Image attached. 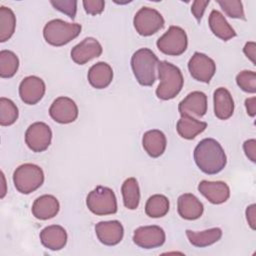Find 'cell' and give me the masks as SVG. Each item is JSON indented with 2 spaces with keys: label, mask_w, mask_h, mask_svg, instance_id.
Returning a JSON list of instances; mask_svg holds the SVG:
<instances>
[{
  "label": "cell",
  "mask_w": 256,
  "mask_h": 256,
  "mask_svg": "<svg viewBox=\"0 0 256 256\" xmlns=\"http://www.w3.org/2000/svg\"><path fill=\"white\" fill-rule=\"evenodd\" d=\"M46 86L44 81L37 76L25 77L19 85V96L28 105H35L44 96Z\"/></svg>",
  "instance_id": "cell-13"
},
{
  "label": "cell",
  "mask_w": 256,
  "mask_h": 256,
  "mask_svg": "<svg viewBox=\"0 0 256 256\" xmlns=\"http://www.w3.org/2000/svg\"><path fill=\"white\" fill-rule=\"evenodd\" d=\"M16 17L14 12L5 6L0 7V42L11 38L15 32Z\"/></svg>",
  "instance_id": "cell-29"
},
{
  "label": "cell",
  "mask_w": 256,
  "mask_h": 256,
  "mask_svg": "<svg viewBox=\"0 0 256 256\" xmlns=\"http://www.w3.org/2000/svg\"><path fill=\"white\" fill-rule=\"evenodd\" d=\"M214 114L221 120L229 119L234 112V101L230 92L224 88L219 87L214 91Z\"/></svg>",
  "instance_id": "cell-21"
},
{
  "label": "cell",
  "mask_w": 256,
  "mask_h": 256,
  "mask_svg": "<svg viewBox=\"0 0 256 256\" xmlns=\"http://www.w3.org/2000/svg\"><path fill=\"white\" fill-rule=\"evenodd\" d=\"M243 149L246 156L249 158V160L255 163L256 162V140L255 139L246 140L243 144Z\"/></svg>",
  "instance_id": "cell-37"
},
{
  "label": "cell",
  "mask_w": 256,
  "mask_h": 256,
  "mask_svg": "<svg viewBox=\"0 0 256 256\" xmlns=\"http://www.w3.org/2000/svg\"><path fill=\"white\" fill-rule=\"evenodd\" d=\"M208 22L213 34L223 41H228L236 36L235 30L218 10L211 11Z\"/></svg>",
  "instance_id": "cell-24"
},
{
  "label": "cell",
  "mask_w": 256,
  "mask_h": 256,
  "mask_svg": "<svg viewBox=\"0 0 256 256\" xmlns=\"http://www.w3.org/2000/svg\"><path fill=\"white\" fill-rule=\"evenodd\" d=\"M88 209L95 215L103 216L117 212V200L113 190L105 186H97L86 198Z\"/></svg>",
  "instance_id": "cell-6"
},
{
  "label": "cell",
  "mask_w": 256,
  "mask_h": 256,
  "mask_svg": "<svg viewBox=\"0 0 256 256\" xmlns=\"http://www.w3.org/2000/svg\"><path fill=\"white\" fill-rule=\"evenodd\" d=\"M142 145L149 156H151L152 158L160 157L166 149V136L160 130H149L143 135Z\"/></svg>",
  "instance_id": "cell-22"
},
{
  "label": "cell",
  "mask_w": 256,
  "mask_h": 256,
  "mask_svg": "<svg viewBox=\"0 0 256 256\" xmlns=\"http://www.w3.org/2000/svg\"><path fill=\"white\" fill-rule=\"evenodd\" d=\"M169 200L162 194H155L148 198L145 205V213L151 218H161L169 211Z\"/></svg>",
  "instance_id": "cell-28"
},
{
  "label": "cell",
  "mask_w": 256,
  "mask_h": 256,
  "mask_svg": "<svg viewBox=\"0 0 256 256\" xmlns=\"http://www.w3.org/2000/svg\"><path fill=\"white\" fill-rule=\"evenodd\" d=\"M83 7L86 13L90 15H97L103 12L105 2L103 0H84Z\"/></svg>",
  "instance_id": "cell-35"
},
{
  "label": "cell",
  "mask_w": 256,
  "mask_h": 256,
  "mask_svg": "<svg viewBox=\"0 0 256 256\" xmlns=\"http://www.w3.org/2000/svg\"><path fill=\"white\" fill-rule=\"evenodd\" d=\"M237 85L247 93L256 92V73L250 70H243L236 76Z\"/></svg>",
  "instance_id": "cell-33"
},
{
  "label": "cell",
  "mask_w": 256,
  "mask_h": 256,
  "mask_svg": "<svg viewBox=\"0 0 256 256\" xmlns=\"http://www.w3.org/2000/svg\"><path fill=\"white\" fill-rule=\"evenodd\" d=\"M52 6L59 10L60 12L66 14L71 19H74L77 11V1L76 0H51Z\"/></svg>",
  "instance_id": "cell-34"
},
{
  "label": "cell",
  "mask_w": 256,
  "mask_h": 256,
  "mask_svg": "<svg viewBox=\"0 0 256 256\" xmlns=\"http://www.w3.org/2000/svg\"><path fill=\"white\" fill-rule=\"evenodd\" d=\"M123 203L127 209L135 210L140 202V189L136 178H127L121 187Z\"/></svg>",
  "instance_id": "cell-27"
},
{
  "label": "cell",
  "mask_w": 256,
  "mask_h": 256,
  "mask_svg": "<svg viewBox=\"0 0 256 256\" xmlns=\"http://www.w3.org/2000/svg\"><path fill=\"white\" fill-rule=\"evenodd\" d=\"M19 68V59L10 50L0 51V76L2 78L13 77Z\"/></svg>",
  "instance_id": "cell-30"
},
{
  "label": "cell",
  "mask_w": 256,
  "mask_h": 256,
  "mask_svg": "<svg viewBox=\"0 0 256 256\" xmlns=\"http://www.w3.org/2000/svg\"><path fill=\"white\" fill-rule=\"evenodd\" d=\"M40 241L44 247L58 251L67 243V232L60 225H50L40 232Z\"/></svg>",
  "instance_id": "cell-20"
},
{
  "label": "cell",
  "mask_w": 256,
  "mask_h": 256,
  "mask_svg": "<svg viewBox=\"0 0 256 256\" xmlns=\"http://www.w3.org/2000/svg\"><path fill=\"white\" fill-rule=\"evenodd\" d=\"M19 111L15 103L5 97L0 98V125L10 126L18 119Z\"/></svg>",
  "instance_id": "cell-31"
},
{
  "label": "cell",
  "mask_w": 256,
  "mask_h": 256,
  "mask_svg": "<svg viewBox=\"0 0 256 256\" xmlns=\"http://www.w3.org/2000/svg\"><path fill=\"white\" fill-rule=\"evenodd\" d=\"M102 46L98 40L93 37H87L72 48L70 55L76 64L83 65L99 57L102 54Z\"/></svg>",
  "instance_id": "cell-15"
},
{
  "label": "cell",
  "mask_w": 256,
  "mask_h": 256,
  "mask_svg": "<svg viewBox=\"0 0 256 256\" xmlns=\"http://www.w3.org/2000/svg\"><path fill=\"white\" fill-rule=\"evenodd\" d=\"M245 106H246L247 114L251 117H254L256 114V98L255 97L247 98L245 100Z\"/></svg>",
  "instance_id": "cell-40"
},
{
  "label": "cell",
  "mask_w": 256,
  "mask_h": 256,
  "mask_svg": "<svg viewBox=\"0 0 256 256\" xmlns=\"http://www.w3.org/2000/svg\"><path fill=\"white\" fill-rule=\"evenodd\" d=\"M225 14L231 18L246 20L243 4L239 0H219L217 1Z\"/></svg>",
  "instance_id": "cell-32"
},
{
  "label": "cell",
  "mask_w": 256,
  "mask_h": 256,
  "mask_svg": "<svg viewBox=\"0 0 256 256\" xmlns=\"http://www.w3.org/2000/svg\"><path fill=\"white\" fill-rule=\"evenodd\" d=\"M158 62L159 60L155 53L148 48H141L132 55V71L140 85L152 86L154 84Z\"/></svg>",
  "instance_id": "cell-3"
},
{
  "label": "cell",
  "mask_w": 256,
  "mask_h": 256,
  "mask_svg": "<svg viewBox=\"0 0 256 256\" xmlns=\"http://www.w3.org/2000/svg\"><path fill=\"white\" fill-rule=\"evenodd\" d=\"M95 232L98 240L107 246H114L121 242L124 235V228L117 220L101 221L95 225Z\"/></svg>",
  "instance_id": "cell-16"
},
{
  "label": "cell",
  "mask_w": 256,
  "mask_h": 256,
  "mask_svg": "<svg viewBox=\"0 0 256 256\" xmlns=\"http://www.w3.org/2000/svg\"><path fill=\"white\" fill-rule=\"evenodd\" d=\"M186 236L193 246L202 248L210 246L219 241L222 237V230L218 227L210 228L201 232L186 230Z\"/></svg>",
  "instance_id": "cell-26"
},
{
  "label": "cell",
  "mask_w": 256,
  "mask_h": 256,
  "mask_svg": "<svg viewBox=\"0 0 256 256\" xmlns=\"http://www.w3.org/2000/svg\"><path fill=\"white\" fill-rule=\"evenodd\" d=\"M51 118L60 124H69L78 117V107L69 97L61 96L56 98L49 108Z\"/></svg>",
  "instance_id": "cell-12"
},
{
  "label": "cell",
  "mask_w": 256,
  "mask_h": 256,
  "mask_svg": "<svg viewBox=\"0 0 256 256\" xmlns=\"http://www.w3.org/2000/svg\"><path fill=\"white\" fill-rule=\"evenodd\" d=\"M177 209L179 215L186 220L200 218L204 211L202 202L191 193H184L178 197Z\"/></svg>",
  "instance_id": "cell-18"
},
{
  "label": "cell",
  "mask_w": 256,
  "mask_h": 256,
  "mask_svg": "<svg viewBox=\"0 0 256 256\" xmlns=\"http://www.w3.org/2000/svg\"><path fill=\"white\" fill-rule=\"evenodd\" d=\"M134 27L141 36H151L164 27L163 16L150 7H142L134 16Z\"/></svg>",
  "instance_id": "cell-8"
},
{
  "label": "cell",
  "mask_w": 256,
  "mask_h": 256,
  "mask_svg": "<svg viewBox=\"0 0 256 256\" xmlns=\"http://www.w3.org/2000/svg\"><path fill=\"white\" fill-rule=\"evenodd\" d=\"M188 70L195 80L209 83L216 72V64L206 54L195 52L188 62Z\"/></svg>",
  "instance_id": "cell-10"
},
{
  "label": "cell",
  "mask_w": 256,
  "mask_h": 256,
  "mask_svg": "<svg viewBox=\"0 0 256 256\" xmlns=\"http://www.w3.org/2000/svg\"><path fill=\"white\" fill-rule=\"evenodd\" d=\"M198 191L212 204H222L230 197L229 186L223 181L202 180L198 185Z\"/></svg>",
  "instance_id": "cell-17"
},
{
  "label": "cell",
  "mask_w": 256,
  "mask_h": 256,
  "mask_svg": "<svg viewBox=\"0 0 256 256\" xmlns=\"http://www.w3.org/2000/svg\"><path fill=\"white\" fill-rule=\"evenodd\" d=\"M60 209L57 198L53 195L45 194L38 197L32 205V214L39 220H48L55 217Z\"/></svg>",
  "instance_id": "cell-19"
},
{
  "label": "cell",
  "mask_w": 256,
  "mask_h": 256,
  "mask_svg": "<svg viewBox=\"0 0 256 256\" xmlns=\"http://www.w3.org/2000/svg\"><path fill=\"white\" fill-rule=\"evenodd\" d=\"M243 52L247 56V58H249L252 61V63L255 64V52H256L255 42L253 41L247 42L243 48Z\"/></svg>",
  "instance_id": "cell-39"
},
{
  "label": "cell",
  "mask_w": 256,
  "mask_h": 256,
  "mask_svg": "<svg viewBox=\"0 0 256 256\" xmlns=\"http://www.w3.org/2000/svg\"><path fill=\"white\" fill-rule=\"evenodd\" d=\"M158 77L160 83L156 89V95L161 100L175 98L181 91L184 79L180 69L168 61H159Z\"/></svg>",
  "instance_id": "cell-2"
},
{
  "label": "cell",
  "mask_w": 256,
  "mask_h": 256,
  "mask_svg": "<svg viewBox=\"0 0 256 256\" xmlns=\"http://www.w3.org/2000/svg\"><path fill=\"white\" fill-rule=\"evenodd\" d=\"M181 116L202 117L207 112V96L201 91L189 93L178 105Z\"/></svg>",
  "instance_id": "cell-14"
},
{
  "label": "cell",
  "mask_w": 256,
  "mask_h": 256,
  "mask_svg": "<svg viewBox=\"0 0 256 256\" xmlns=\"http://www.w3.org/2000/svg\"><path fill=\"white\" fill-rule=\"evenodd\" d=\"M81 29L82 27L78 23H69L61 19H53L45 24L43 36L48 44L60 47L75 39L80 34Z\"/></svg>",
  "instance_id": "cell-4"
},
{
  "label": "cell",
  "mask_w": 256,
  "mask_h": 256,
  "mask_svg": "<svg viewBox=\"0 0 256 256\" xmlns=\"http://www.w3.org/2000/svg\"><path fill=\"white\" fill-rule=\"evenodd\" d=\"M13 182L20 193L30 194L42 186L44 182L43 170L36 164H22L15 169Z\"/></svg>",
  "instance_id": "cell-5"
},
{
  "label": "cell",
  "mask_w": 256,
  "mask_h": 256,
  "mask_svg": "<svg viewBox=\"0 0 256 256\" xmlns=\"http://www.w3.org/2000/svg\"><path fill=\"white\" fill-rule=\"evenodd\" d=\"M246 218L248 221V224L250 227L255 230V224H256V205L251 204L246 209Z\"/></svg>",
  "instance_id": "cell-38"
},
{
  "label": "cell",
  "mask_w": 256,
  "mask_h": 256,
  "mask_svg": "<svg viewBox=\"0 0 256 256\" xmlns=\"http://www.w3.org/2000/svg\"><path fill=\"white\" fill-rule=\"evenodd\" d=\"M52 131L44 122H35L31 124L25 132V142L33 152H43L51 144Z\"/></svg>",
  "instance_id": "cell-9"
},
{
  "label": "cell",
  "mask_w": 256,
  "mask_h": 256,
  "mask_svg": "<svg viewBox=\"0 0 256 256\" xmlns=\"http://www.w3.org/2000/svg\"><path fill=\"white\" fill-rule=\"evenodd\" d=\"M207 128V123L197 120L190 116H181L178 120L176 129L178 134L187 140L194 139Z\"/></svg>",
  "instance_id": "cell-25"
},
{
  "label": "cell",
  "mask_w": 256,
  "mask_h": 256,
  "mask_svg": "<svg viewBox=\"0 0 256 256\" xmlns=\"http://www.w3.org/2000/svg\"><path fill=\"white\" fill-rule=\"evenodd\" d=\"M87 78L92 87L104 89L112 82L113 70L106 62H97L89 69Z\"/></svg>",
  "instance_id": "cell-23"
},
{
  "label": "cell",
  "mask_w": 256,
  "mask_h": 256,
  "mask_svg": "<svg viewBox=\"0 0 256 256\" xmlns=\"http://www.w3.org/2000/svg\"><path fill=\"white\" fill-rule=\"evenodd\" d=\"M156 45L163 54L179 56L187 49V34L184 29L179 26H170L169 29L157 40Z\"/></svg>",
  "instance_id": "cell-7"
},
{
  "label": "cell",
  "mask_w": 256,
  "mask_h": 256,
  "mask_svg": "<svg viewBox=\"0 0 256 256\" xmlns=\"http://www.w3.org/2000/svg\"><path fill=\"white\" fill-rule=\"evenodd\" d=\"M166 235L164 230L157 225L138 227L133 234V242L144 249H153L164 244Z\"/></svg>",
  "instance_id": "cell-11"
},
{
  "label": "cell",
  "mask_w": 256,
  "mask_h": 256,
  "mask_svg": "<svg viewBox=\"0 0 256 256\" xmlns=\"http://www.w3.org/2000/svg\"><path fill=\"white\" fill-rule=\"evenodd\" d=\"M194 161L202 172L213 175L224 169L227 157L218 141L213 138H205L194 149Z\"/></svg>",
  "instance_id": "cell-1"
},
{
  "label": "cell",
  "mask_w": 256,
  "mask_h": 256,
  "mask_svg": "<svg viewBox=\"0 0 256 256\" xmlns=\"http://www.w3.org/2000/svg\"><path fill=\"white\" fill-rule=\"evenodd\" d=\"M209 0H205V1H202V0H196L192 3V7H191V12L192 14L194 15V17L197 19L198 22L201 21L202 17H203V14L205 12V9L207 7V5L209 4Z\"/></svg>",
  "instance_id": "cell-36"
}]
</instances>
